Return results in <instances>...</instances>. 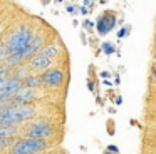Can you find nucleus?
Listing matches in <instances>:
<instances>
[{
  "instance_id": "1",
  "label": "nucleus",
  "mask_w": 156,
  "mask_h": 154,
  "mask_svg": "<svg viewBox=\"0 0 156 154\" xmlns=\"http://www.w3.org/2000/svg\"><path fill=\"white\" fill-rule=\"evenodd\" d=\"M34 116L29 104H7L0 109V124H20Z\"/></svg>"
},
{
  "instance_id": "2",
  "label": "nucleus",
  "mask_w": 156,
  "mask_h": 154,
  "mask_svg": "<svg viewBox=\"0 0 156 154\" xmlns=\"http://www.w3.org/2000/svg\"><path fill=\"white\" fill-rule=\"evenodd\" d=\"M32 37H34V33H32V29L29 25L17 27V29L9 35L7 44H5V52L7 54H15V52L24 50L25 45L32 40Z\"/></svg>"
},
{
  "instance_id": "3",
  "label": "nucleus",
  "mask_w": 156,
  "mask_h": 154,
  "mask_svg": "<svg viewBox=\"0 0 156 154\" xmlns=\"http://www.w3.org/2000/svg\"><path fill=\"white\" fill-rule=\"evenodd\" d=\"M47 147L45 139H35V137H22L17 142L12 144L10 154H39Z\"/></svg>"
},
{
  "instance_id": "4",
  "label": "nucleus",
  "mask_w": 156,
  "mask_h": 154,
  "mask_svg": "<svg viewBox=\"0 0 156 154\" xmlns=\"http://www.w3.org/2000/svg\"><path fill=\"white\" fill-rule=\"evenodd\" d=\"M25 136L27 137H35V139H49L54 136L55 127L54 124L47 122V121H37V122L29 124L24 129Z\"/></svg>"
},
{
  "instance_id": "5",
  "label": "nucleus",
  "mask_w": 156,
  "mask_h": 154,
  "mask_svg": "<svg viewBox=\"0 0 156 154\" xmlns=\"http://www.w3.org/2000/svg\"><path fill=\"white\" fill-rule=\"evenodd\" d=\"M22 79L19 77H5L2 82H0V99H9L10 100L12 97L15 96L19 89L22 87Z\"/></svg>"
},
{
  "instance_id": "6",
  "label": "nucleus",
  "mask_w": 156,
  "mask_h": 154,
  "mask_svg": "<svg viewBox=\"0 0 156 154\" xmlns=\"http://www.w3.org/2000/svg\"><path fill=\"white\" fill-rule=\"evenodd\" d=\"M64 70L59 69V67H49V69H45L44 74H41V82L44 84V86H49V87H59L62 82H64Z\"/></svg>"
},
{
  "instance_id": "7",
  "label": "nucleus",
  "mask_w": 156,
  "mask_h": 154,
  "mask_svg": "<svg viewBox=\"0 0 156 154\" xmlns=\"http://www.w3.org/2000/svg\"><path fill=\"white\" fill-rule=\"evenodd\" d=\"M98 35H108L112 29L116 27V13L114 12H104L99 15V19L94 23Z\"/></svg>"
},
{
  "instance_id": "8",
  "label": "nucleus",
  "mask_w": 156,
  "mask_h": 154,
  "mask_svg": "<svg viewBox=\"0 0 156 154\" xmlns=\"http://www.w3.org/2000/svg\"><path fill=\"white\" fill-rule=\"evenodd\" d=\"M35 89L37 87H29V86H24L22 84V87L15 92V96L12 97V102L14 104H29V102H32V100H35Z\"/></svg>"
},
{
  "instance_id": "9",
  "label": "nucleus",
  "mask_w": 156,
  "mask_h": 154,
  "mask_svg": "<svg viewBox=\"0 0 156 154\" xmlns=\"http://www.w3.org/2000/svg\"><path fill=\"white\" fill-rule=\"evenodd\" d=\"M54 60L55 59L45 55V54H42L41 50H39L37 54H34V55L30 57V60H29V67H30V69H35V70H45V69H49V67L54 64Z\"/></svg>"
},
{
  "instance_id": "10",
  "label": "nucleus",
  "mask_w": 156,
  "mask_h": 154,
  "mask_svg": "<svg viewBox=\"0 0 156 154\" xmlns=\"http://www.w3.org/2000/svg\"><path fill=\"white\" fill-rule=\"evenodd\" d=\"M17 134V124H0V139H12Z\"/></svg>"
},
{
  "instance_id": "11",
  "label": "nucleus",
  "mask_w": 156,
  "mask_h": 154,
  "mask_svg": "<svg viewBox=\"0 0 156 154\" xmlns=\"http://www.w3.org/2000/svg\"><path fill=\"white\" fill-rule=\"evenodd\" d=\"M24 86H29V87H39V86H42L41 75H29L27 79L24 80Z\"/></svg>"
},
{
  "instance_id": "12",
  "label": "nucleus",
  "mask_w": 156,
  "mask_h": 154,
  "mask_svg": "<svg viewBox=\"0 0 156 154\" xmlns=\"http://www.w3.org/2000/svg\"><path fill=\"white\" fill-rule=\"evenodd\" d=\"M101 49H102V52H104L106 55H111V54L116 52V45L112 42H102Z\"/></svg>"
},
{
  "instance_id": "13",
  "label": "nucleus",
  "mask_w": 156,
  "mask_h": 154,
  "mask_svg": "<svg viewBox=\"0 0 156 154\" xmlns=\"http://www.w3.org/2000/svg\"><path fill=\"white\" fill-rule=\"evenodd\" d=\"M129 32H131V25L121 27V29L118 30V39H124L126 35H129Z\"/></svg>"
},
{
  "instance_id": "14",
  "label": "nucleus",
  "mask_w": 156,
  "mask_h": 154,
  "mask_svg": "<svg viewBox=\"0 0 156 154\" xmlns=\"http://www.w3.org/2000/svg\"><path fill=\"white\" fill-rule=\"evenodd\" d=\"M9 142H10V139H0V151H4L9 146Z\"/></svg>"
},
{
  "instance_id": "15",
  "label": "nucleus",
  "mask_w": 156,
  "mask_h": 154,
  "mask_svg": "<svg viewBox=\"0 0 156 154\" xmlns=\"http://www.w3.org/2000/svg\"><path fill=\"white\" fill-rule=\"evenodd\" d=\"M7 77V67H0V82Z\"/></svg>"
},
{
  "instance_id": "16",
  "label": "nucleus",
  "mask_w": 156,
  "mask_h": 154,
  "mask_svg": "<svg viewBox=\"0 0 156 154\" xmlns=\"http://www.w3.org/2000/svg\"><path fill=\"white\" fill-rule=\"evenodd\" d=\"M151 80L156 84V64H153V67H151Z\"/></svg>"
},
{
  "instance_id": "17",
  "label": "nucleus",
  "mask_w": 156,
  "mask_h": 154,
  "mask_svg": "<svg viewBox=\"0 0 156 154\" xmlns=\"http://www.w3.org/2000/svg\"><path fill=\"white\" fill-rule=\"evenodd\" d=\"M108 151H111V152L119 154V147H118V146H114V144H109V146H108Z\"/></svg>"
},
{
  "instance_id": "18",
  "label": "nucleus",
  "mask_w": 156,
  "mask_h": 154,
  "mask_svg": "<svg viewBox=\"0 0 156 154\" xmlns=\"http://www.w3.org/2000/svg\"><path fill=\"white\" fill-rule=\"evenodd\" d=\"M87 87H89V90H91V92H94V90H96V84H94V80H87Z\"/></svg>"
},
{
  "instance_id": "19",
  "label": "nucleus",
  "mask_w": 156,
  "mask_h": 154,
  "mask_svg": "<svg viewBox=\"0 0 156 154\" xmlns=\"http://www.w3.org/2000/svg\"><path fill=\"white\" fill-rule=\"evenodd\" d=\"M74 7L76 5H67V7H66V10H67L69 13H74V12H77V9H74Z\"/></svg>"
},
{
  "instance_id": "20",
  "label": "nucleus",
  "mask_w": 156,
  "mask_h": 154,
  "mask_svg": "<svg viewBox=\"0 0 156 154\" xmlns=\"http://www.w3.org/2000/svg\"><path fill=\"white\" fill-rule=\"evenodd\" d=\"M84 27H86V29H92V27H94V23H92L91 20H84Z\"/></svg>"
},
{
  "instance_id": "21",
  "label": "nucleus",
  "mask_w": 156,
  "mask_h": 154,
  "mask_svg": "<svg viewBox=\"0 0 156 154\" xmlns=\"http://www.w3.org/2000/svg\"><path fill=\"white\" fill-rule=\"evenodd\" d=\"M5 55V45H0V59Z\"/></svg>"
},
{
  "instance_id": "22",
  "label": "nucleus",
  "mask_w": 156,
  "mask_h": 154,
  "mask_svg": "<svg viewBox=\"0 0 156 154\" xmlns=\"http://www.w3.org/2000/svg\"><path fill=\"white\" fill-rule=\"evenodd\" d=\"M79 12L84 13V15H86V13H87V9H86V7H81V9H79Z\"/></svg>"
},
{
  "instance_id": "23",
  "label": "nucleus",
  "mask_w": 156,
  "mask_h": 154,
  "mask_svg": "<svg viewBox=\"0 0 156 154\" xmlns=\"http://www.w3.org/2000/svg\"><path fill=\"white\" fill-rule=\"evenodd\" d=\"M109 75H111V74L106 72V70H104V72H101V77H104V79H106V77H109Z\"/></svg>"
},
{
  "instance_id": "24",
  "label": "nucleus",
  "mask_w": 156,
  "mask_h": 154,
  "mask_svg": "<svg viewBox=\"0 0 156 154\" xmlns=\"http://www.w3.org/2000/svg\"><path fill=\"white\" fill-rule=\"evenodd\" d=\"M122 102V99H121V96H118V99H116V104H121Z\"/></svg>"
},
{
  "instance_id": "25",
  "label": "nucleus",
  "mask_w": 156,
  "mask_h": 154,
  "mask_svg": "<svg viewBox=\"0 0 156 154\" xmlns=\"http://www.w3.org/2000/svg\"><path fill=\"white\" fill-rule=\"evenodd\" d=\"M102 154H116V152H111V151H108V149H106V151H104V152H102Z\"/></svg>"
}]
</instances>
